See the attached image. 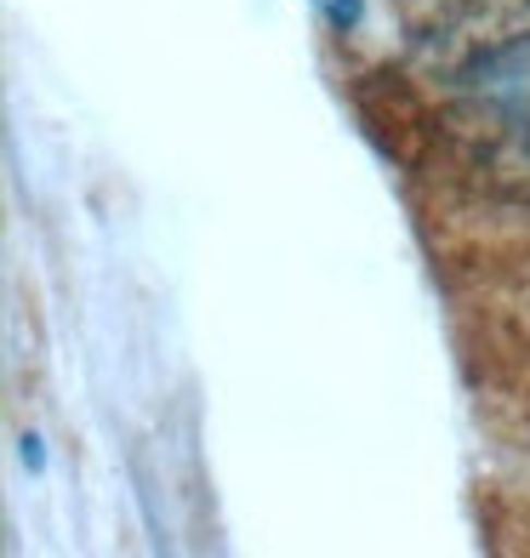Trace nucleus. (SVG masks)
<instances>
[{
  "mask_svg": "<svg viewBox=\"0 0 530 558\" xmlns=\"http://www.w3.org/2000/svg\"><path fill=\"white\" fill-rule=\"evenodd\" d=\"M411 52L445 86L491 92L530 69V0H434Z\"/></svg>",
  "mask_w": 530,
  "mask_h": 558,
  "instance_id": "f257e3e1",
  "label": "nucleus"
}]
</instances>
